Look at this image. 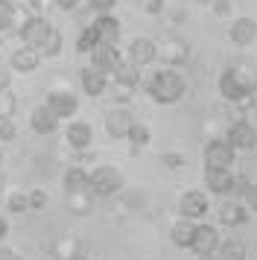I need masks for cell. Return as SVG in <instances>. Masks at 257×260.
<instances>
[{"label": "cell", "instance_id": "cell-26", "mask_svg": "<svg viewBox=\"0 0 257 260\" xmlns=\"http://www.w3.org/2000/svg\"><path fill=\"white\" fill-rule=\"evenodd\" d=\"M61 47H65V36H61L56 26H53V29L47 32L44 44L38 47V53H41V59H56L58 53H61Z\"/></svg>", "mask_w": 257, "mask_h": 260}, {"label": "cell", "instance_id": "cell-1", "mask_svg": "<svg viewBox=\"0 0 257 260\" xmlns=\"http://www.w3.org/2000/svg\"><path fill=\"white\" fill-rule=\"evenodd\" d=\"M257 91V71L254 64H248V61H243V64H231V68H225V71L219 73V94L225 103H240V100H245L248 94H254Z\"/></svg>", "mask_w": 257, "mask_h": 260}, {"label": "cell", "instance_id": "cell-48", "mask_svg": "<svg viewBox=\"0 0 257 260\" xmlns=\"http://www.w3.org/2000/svg\"><path fill=\"white\" fill-rule=\"evenodd\" d=\"M251 100H254V108H257V91H254V94H251Z\"/></svg>", "mask_w": 257, "mask_h": 260}, {"label": "cell", "instance_id": "cell-39", "mask_svg": "<svg viewBox=\"0 0 257 260\" xmlns=\"http://www.w3.org/2000/svg\"><path fill=\"white\" fill-rule=\"evenodd\" d=\"M56 6L61 12H76L79 9V0H56Z\"/></svg>", "mask_w": 257, "mask_h": 260}, {"label": "cell", "instance_id": "cell-18", "mask_svg": "<svg viewBox=\"0 0 257 260\" xmlns=\"http://www.w3.org/2000/svg\"><path fill=\"white\" fill-rule=\"evenodd\" d=\"M91 26L100 32V44H120V36H123L120 18H114V15H97Z\"/></svg>", "mask_w": 257, "mask_h": 260}, {"label": "cell", "instance_id": "cell-4", "mask_svg": "<svg viewBox=\"0 0 257 260\" xmlns=\"http://www.w3.org/2000/svg\"><path fill=\"white\" fill-rule=\"evenodd\" d=\"M202 158H205V170H231L237 149L228 143V138H210L202 149Z\"/></svg>", "mask_w": 257, "mask_h": 260}, {"label": "cell", "instance_id": "cell-23", "mask_svg": "<svg viewBox=\"0 0 257 260\" xmlns=\"http://www.w3.org/2000/svg\"><path fill=\"white\" fill-rule=\"evenodd\" d=\"M111 79H114V85H120V88L135 91V88L140 85V68L132 64V61H120V64L114 68V73H111Z\"/></svg>", "mask_w": 257, "mask_h": 260}, {"label": "cell", "instance_id": "cell-31", "mask_svg": "<svg viewBox=\"0 0 257 260\" xmlns=\"http://www.w3.org/2000/svg\"><path fill=\"white\" fill-rule=\"evenodd\" d=\"M6 208L12 213H26L29 211V196L26 193H12L9 199H6Z\"/></svg>", "mask_w": 257, "mask_h": 260}, {"label": "cell", "instance_id": "cell-8", "mask_svg": "<svg viewBox=\"0 0 257 260\" xmlns=\"http://www.w3.org/2000/svg\"><path fill=\"white\" fill-rule=\"evenodd\" d=\"M132 123H135V114H132L126 106H117L105 114V132H108L114 141H126Z\"/></svg>", "mask_w": 257, "mask_h": 260}, {"label": "cell", "instance_id": "cell-15", "mask_svg": "<svg viewBox=\"0 0 257 260\" xmlns=\"http://www.w3.org/2000/svg\"><path fill=\"white\" fill-rule=\"evenodd\" d=\"M248 208H245V202L240 199H225L216 208V216H219L222 225H228V228H237V225H245L248 222Z\"/></svg>", "mask_w": 257, "mask_h": 260}, {"label": "cell", "instance_id": "cell-11", "mask_svg": "<svg viewBox=\"0 0 257 260\" xmlns=\"http://www.w3.org/2000/svg\"><path fill=\"white\" fill-rule=\"evenodd\" d=\"M128 61L132 64H138V68H146L152 61H158V41H152V38H132V44H128Z\"/></svg>", "mask_w": 257, "mask_h": 260}, {"label": "cell", "instance_id": "cell-9", "mask_svg": "<svg viewBox=\"0 0 257 260\" xmlns=\"http://www.w3.org/2000/svg\"><path fill=\"white\" fill-rule=\"evenodd\" d=\"M190 59V47L181 38H167L164 44H158V61H164V68H178Z\"/></svg>", "mask_w": 257, "mask_h": 260}, {"label": "cell", "instance_id": "cell-45", "mask_svg": "<svg viewBox=\"0 0 257 260\" xmlns=\"http://www.w3.org/2000/svg\"><path fill=\"white\" fill-rule=\"evenodd\" d=\"M68 260H91V257H88V254H82V251H73Z\"/></svg>", "mask_w": 257, "mask_h": 260}, {"label": "cell", "instance_id": "cell-14", "mask_svg": "<svg viewBox=\"0 0 257 260\" xmlns=\"http://www.w3.org/2000/svg\"><path fill=\"white\" fill-rule=\"evenodd\" d=\"M228 38H231V44H237V47H248V44H254L257 41V21L254 18H248V15L231 21V26H228Z\"/></svg>", "mask_w": 257, "mask_h": 260}, {"label": "cell", "instance_id": "cell-28", "mask_svg": "<svg viewBox=\"0 0 257 260\" xmlns=\"http://www.w3.org/2000/svg\"><path fill=\"white\" fill-rule=\"evenodd\" d=\"M97 44H100V32H97L91 24H88V26L79 32V38H76V53H82V56H85V53H91Z\"/></svg>", "mask_w": 257, "mask_h": 260}, {"label": "cell", "instance_id": "cell-38", "mask_svg": "<svg viewBox=\"0 0 257 260\" xmlns=\"http://www.w3.org/2000/svg\"><path fill=\"white\" fill-rule=\"evenodd\" d=\"M210 9H213L216 18H228V15H231V0H213Z\"/></svg>", "mask_w": 257, "mask_h": 260}, {"label": "cell", "instance_id": "cell-43", "mask_svg": "<svg viewBox=\"0 0 257 260\" xmlns=\"http://www.w3.org/2000/svg\"><path fill=\"white\" fill-rule=\"evenodd\" d=\"M6 234H9V222H6V219H3V216H0V243H3V240H6Z\"/></svg>", "mask_w": 257, "mask_h": 260}, {"label": "cell", "instance_id": "cell-30", "mask_svg": "<svg viewBox=\"0 0 257 260\" xmlns=\"http://www.w3.org/2000/svg\"><path fill=\"white\" fill-rule=\"evenodd\" d=\"M15 108H18V100L9 91H0V120H12L15 117Z\"/></svg>", "mask_w": 257, "mask_h": 260}, {"label": "cell", "instance_id": "cell-5", "mask_svg": "<svg viewBox=\"0 0 257 260\" xmlns=\"http://www.w3.org/2000/svg\"><path fill=\"white\" fill-rule=\"evenodd\" d=\"M228 143H231L237 152H251L257 146V126H251L245 117L234 120L231 126H228Z\"/></svg>", "mask_w": 257, "mask_h": 260}, {"label": "cell", "instance_id": "cell-25", "mask_svg": "<svg viewBox=\"0 0 257 260\" xmlns=\"http://www.w3.org/2000/svg\"><path fill=\"white\" fill-rule=\"evenodd\" d=\"M128 143H132V155H138L143 146H149V141H152V132H149V126L146 123H132V129H128V138H126Z\"/></svg>", "mask_w": 257, "mask_h": 260}, {"label": "cell", "instance_id": "cell-21", "mask_svg": "<svg viewBox=\"0 0 257 260\" xmlns=\"http://www.w3.org/2000/svg\"><path fill=\"white\" fill-rule=\"evenodd\" d=\"M38 64H41V53L35 47H18L15 53H12V71H18V73H33L38 71Z\"/></svg>", "mask_w": 257, "mask_h": 260}, {"label": "cell", "instance_id": "cell-24", "mask_svg": "<svg viewBox=\"0 0 257 260\" xmlns=\"http://www.w3.org/2000/svg\"><path fill=\"white\" fill-rule=\"evenodd\" d=\"M65 193H88V170H82L79 164H73L65 170Z\"/></svg>", "mask_w": 257, "mask_h": 260}, {"label": "cell", "instance_id": "cell-10", "mask_svg": "<svg viewBox=\"0 0 257 260\" xmlns=\"http://www.w3.org/2000/svg\"><path fill=\"white\" fill-rule=\"evenodd\" d=\"M88 56H91L93 68H97V71H103L105 76H111V73H114V68L123 61V56H120V47H117V44H97Z\"/></svg>", "mask_w": 257, "mask_h": 260}, {"label": "cell", "instance_id": "cell-7", "mask_svg": "<svg viewBox=\"0 0 257 260\" xmlns=\"http://www.w3.org/2000/svg\"><path fill=\"white\" fill-rule=\"evenodd\" d=\"M210 211V202H208V193H202V190H187L181 193V199H178V213L187 216V219H202L205 213Z\"/></svg>", "mask_w": 257, "mask_h": 260}, {"label": "cell", "instance_id": "cell-34", "mask_svg": "<svg viewBox=\"0 0 257 260\" xmlns=\"http://www.w3.org/2000/svg\"><path fill=\"white\" fill-rule=\"evenodd\" d=\"M117 6V0H88V9L97 15H111Z\"/></svg>", "mask_w": 257, "mask_h": 260}, {"label": "cell", "instance_id": "cell-50", "mask_svg": "<svg viewBox=\"0 0 257 260\" xmlns=\"http://www.w3.org/2000/svg\"><path fill=\"white\" fill-rule=\"evenodd\" d=\"M12 3H18V0H12Z\"/></svg>", "mask_w": 257, "mask_h": 260}, {"label": "cell", "instance_id": "cell-32", "mask_svg": "<svg viewBox=\"0 0 257 260\" xmlns=\"http://www.w3.org/2000/svg\"><path fill=\"white\" fill-rule=\"evenodd\" d=\"M0 141L3 143L18 141V126H15V120H0Z\"/></svg>", "mask_w": 257, "mask_h": 260}, {"label": "cell", "instance_id": "cell-44", "mask_svg": "<svg viewBox=\"0 0 257 260\" xmlns=\"http://www.w3.org/2000/svg\"><path fill=\"white\" fill-rule=\"evenodd\" d=\"M26 3H29L33 12H41V6H44V0H26Z\"/></svg>", "mask_w": 257, "mask_h": 260}, {"label": "cell", "instance_id": "cell-36", "mask_svg": "<svg viewBox=\"0 0 257 260\" xmlns=\"http://www.w3.org/2000/svg\"><path fill=\"white\" fill-rule=\"evenodd\" d=\"M70 208H73L76 213H88V208H91L88 193H73V196H70Z\"/></svg>", "mask_w": 257, "mask_h": 260}, {"label": "cell", "instance_id": "cell-29", "mask_svg": "<svg viewBox=\"0 0 257 260\" xmlns=\"http://www.w3.org/2000/svg\"><path fill=\"white\" fill-rule=\"evenodd\" d=\"M15 15H18V6L12 0H0V32H9L15 26Z\"/></svg>", "mask_w": 257, "mask_h": 260}, {"label": "cell", "instance_id": "cell-20", "mask_svg": "<svg viewBox=\"0 0 257 260\" xmlns=\"http://www.w3.org/2000/svg\"><path fill=\"white\" fill-rule=\"evenodd\" d=\"M29 126H33L35 135H53V132L58 129V117L50 111L47 103H41V106L33 108V114H29Z\"/></svg>", "mask_w": 257, "mask_h": 260}, {"label": "cell", "instance_id": "cell-37", "mask_svg": "<svg viewBox=\"0 0 257 260\" xmlns=\"http://www.w3.org/2000/svg\"><path fill=\"white\" fill-rule=\"evenodd\" d=\"M243 202H245L248 211H257V181H251V184L243 190Z\"/></svg>", "mask_w": 257, "mask_h": 260}, {"label": "cell", "instance_id": "cell-42", "mask_svg": "<svg viewBox=\"0 0 257 260\" xmlns=\"http://www.w3.org/2000/svg\"><path fill=\"white\" fill-rule=\"evenodd\" d=\"M9 85H12V73L0 71V91H9Z\"/></svg>", "mask_w": 257, "mask_h": 260}, {"label": "cell", "instance_id": "cell-2", "mask_svg": "<svg viewBox=\"0 0 257 260\" xmlns=\"http://www.w3.org/2000/svg\"><path fill=\"white\" fill-rule=\"evenodd\" d=\"M146 94L158 103V106H175L181 96L187 94V82L184 76L173 68H164V71H155L146 82Z\"/></svg>", "mask_w": 257, "mask_h": 260}, {"label": "cell", "instance_id": "cell-33", "mask_svg": "<svg viewBox=\"0 0 257 260\" xmlns=\"http://www.w3.org/2000/svg\"><path fill=\"white\" fill-rule=\"evenodd\" d=\"M161 164L167 167V170H181V167L187 164V158L181 152H164L161 155Z\"/></svg>", "mask_w": 257, "mask_h": 260}, {"label": "cell", "instance_id": "cell-22", "mask_svg": "<svg viewBox=\"0 0 257 260\" xmlns=\"http://www.w3.org/2000/svg\"><path fill=\"white\" fill-rule=\"evenodd\" d=\"M193 234H196V222L187 219V216H178L173 222V228H170V240H173V246H178V248L193 246Z\"/></svg>", "mask_w": 257, "mask_h": 260}, {"label": "cell", "instance_id": "cell-16", "mask_svg": "<svg viewBox=\"0 0 257 260\" xmlns=\"http://www.w3.org/2000/svg\"><path fill=\"white\" fill-rule=\"evenodd\" d=\"M47 106H50V111L58 120H65V117H73L79 111V100H76V94H70V91H50L47 94Z\"/></svg>", "mask_w": 257, "mask_h": 260}, {"label": "cell", "instance_id": "cell-13", "mask_svg": "<svg viewBox=\"0 0 257 260\" xmlns=\"http://www.w3.org/2000/svg\"><path fill=\"white\" fill-rule=\"evenodd\" d=\"M65 141L73 152H88L93 143V129L91 123H82V120H73L68 129H65Z\"/></svg>", "mask_w": 257, "mask_h": 260}, {"label": "cell", "instance_id": "cell-6", "mask_svg": "<svg viewBox=\"0 0 257 260\" xmlns=\"http://www.w3.org/2000/svg\"><path fill=\"white\" fill-rule=\"evenodd\" d=\"M53 29V24L47 21L44 15H33V18H26L21 24V29H18V38H21V44H26V47H41L44 44L47 32Z\"/></svg>", "mask_w": 257, "mask_h": 260}, {"label": "cell", "instance_id": "cell-46", "mask_svg": "<svg viewBox=\"0 0 257 260\" xmlns=\"http://www.w3.org/2000/svg\"><path fill=\"white\" fill-rule=\"evenodd\" d=\"M199 260H219V254L213 251V254H199Z\"/></svg>", "mask_w": 257, "mask_h": 260}, {"label": "cell", "instance_id": "cell-12", "mask_svg": "<svg viewBox=\"0 0 257 260\" xmlns=\"http://www.w3.org/2000/svg\"><path fill=\"white\" fill-rule=\"evenodd\" d=\"M205 187L213 196H231L237 193V176L231 170H205Z\"/></svg>", "mask_w": 257, "mask_h": 260}, {"label": "cell", "instance_id": "cell-3", "mask_svg": "<svg viewBox=\"0 0 257 260\" xmlns=\"http://www.w3.org/2000/svg\"><path fill=\"white\" fill-rule=\"evenodd\" d=\"M120 187H123V176H120L117 167L100 164V167H93L91 173H88V193H91V196L108 199V196L120 193Z\"/></svg>", "mask_w": 257, "mask_h": 260}, {"label": "cell", "instance_id": "cell-19", "mask_svg": "<svg viewBox=\"0 0 257 260\" xmlns=\"http://www.w3.org/2000/svg\"><path fill=\"white\" fill-rule=\"evenodd\" d=\"M79 85H82V91H85V94L97 100V96H103L105 91H108V76H105L103 71H97V68L91 64V68H82V71H79Z\"/></svg>", "mask_w": 257, "mask_h": 260}, {"label": "cell", "instance_id": "cell-27", "mask_svg": "<svg viewBox=\"0 0 257 260\" xmlns=\"http://www.w3.org/2000/svg\"><path fill=\"white\" fill-rule=\"evenodd\" d=\"M216 254H219V260H245V246L240 240H225V243H219Z\"/></svg>", "mask_w": 257, "mask_h": 260}, {"label": "cell", "instance_id": "cell-49", "mask_svg": "<svg viewBox=\"0 0 257 260\" xmlns=\"http://www.w3.org/2000/svg\"><path fill=\"white\" fill-rule=\"evenodd\" d=\"M0 164H3V149H0Z\"/></svg>", "mask_w": 257, "mask_h": 260}, {"label": "cell", "instance_id": "cell-41", "mask_svg": "<svg viewBox=\"0 0 257 260\" xmlns=\"http://www.w3.org/2000/svg\"><path fill=\"white\" fill-rule=\"evenodd\" d=\"M0 260H21V254L12 251V248H6V246H0Z\"/></svg>", "mask_w": 257, "mask_h": 260}, {"label": "cell", "instance_id": "cell-40", "mask_svg": "<svg viewBox=\"0 0 257 260\" xmlns=\"http://www.w3.org/2000/svg\"><path fill=\"white\" fill-rule=\"evenodd\" d=\"M164 6H167L164 0H149V3H146V12H149V15H161Z\"/></svg>", "mask_w": 257, "mask_h": 260}, {"label": "cell", "instance_id": "cell-17", "mask_svg": "<svg viewBox=\"0 0 257 260\" xmlns=\"http://www.w3.org/2000/svg\"><path fill=\"white\" fill-rule=\"evenodd\" d=\"M193 251L196 254H213L219 248V231L208 222H196V234H193Z\"/></svg>", "mask_w": 257, "mask_h": 260}, {"label": "cell", "instance_id": "cell-35", "mask_svg": "<svg viewBox=\"0 0 257 260\" xmlns=\"http://www.w3.org/2000/svg\"><path fill=\"white\" fill-rule=\"evenodd\" d=\"M26 196H29V211H41V208H44V205H47V193H44V190H41V187L29 190Z\"/></svg>", "mask_w": 257, "mask_h": 260}, {"label": "cell", "instance_id": "cell-47", "mask_svg": "<svg viewBox=\"0 0 257 260\" xmlns=\"http://www.w3.org/2000/svg\"><path fill=\"white\" fill-rule=\"evenodd\" d=\"M199 3H202V6H210V3H213V0H199Z\"/></svg>", "mask_w": 257, "mask_h": 260}]
</instances>
